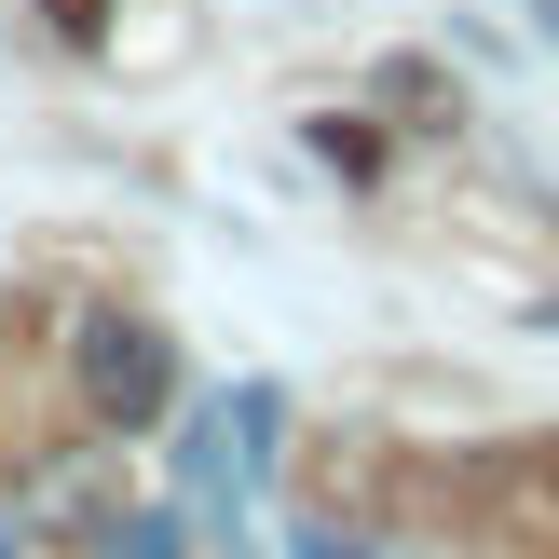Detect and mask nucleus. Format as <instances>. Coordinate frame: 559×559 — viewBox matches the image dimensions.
Returning <instances> with one entry per match:
<instances>
[{
    "instance_id": "nucleus-1",
    "label": "nucleus",
    "mask_w": 559,
    "mask_h": 559,
    "mask_svg": "<svg viewBox=\"0 0 559 559\" xmlns=\"http://www.w3.org/2000/svg\"><path fill=\"white\" fill-rule=\"evenodd\" d=\"M69 369H82V409H96L109 437H151L164 409H178V342H151L136 314H96L69 342Z\"/></svg>"
},
{
    "instance_id": "nucleus-2",
    "label": "nucleus",
    "mask_w": 559,
    "mask_h": 559,
    "mask_svg": "<svg viewBox=\"0 0 559 559\" xmlns=\"http://www.w3.org/2000/svg\"><path fill=\"white\" fill-rule=\"evenodd\" d=\"M109 559H191V519H178V506H151V519H123V533H109Z\"/></svg>"
},
{
    "instance_id": "nucleus-3",
    "label": "nucleus",
    "mask_w": 559,
    "mask_h": 559,
    "mask_svg": "<svg viewBox=\"0 0 559 559\" xmlns=\"http://www.w3.org/2000/svg\"><path fill=\"white\" fill-rule=\"evenodd\" d=\"M300 559H369V546H355V533H300Z\"/></svg>"
},
{
    "instance_id": "nucleus-4",
    "label": "nucleus",
    "mask_w": 559,
    "mask_h": 559,
    "mask_svg": "<svg viewBox=\"0 0 559 559\" xmlns=\"http://www.w3.org/2000/svg\"><path fill=\"white\" fill-rule=\"evenodd\" d=\"M533 27H546V41H559V0H533Z\"/></svg>"
},
{
    "instance_id": "nucleus-5",
    "label": "nucleus",
    "mask_w": 559,
    "mask_h": 559,
    "mask_svg": "<svg viewBox=\"0 0 559 559\" xmlns=\"http://www.w3.org/2000/svg\"><path fill=\"white\" fill-rule=\"evenodd\" d=\"M0 559H14V533H0Z\"/></svg>"
}]
</instances>
